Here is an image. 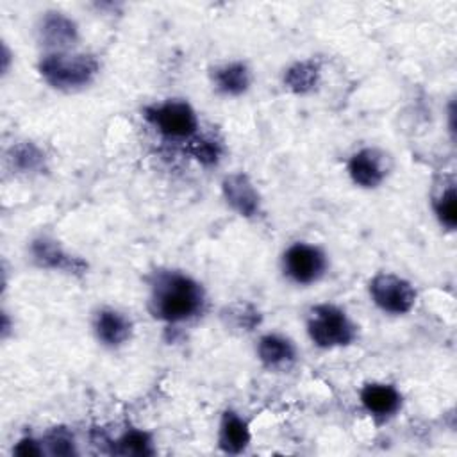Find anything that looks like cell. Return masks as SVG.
I'll use <instances>...</instances> for the list:
<instances>
[{
  "label": "cell",
  "mask_w": 457,
  "mask_h": 457,
  "mask_svg": "<svg viewBox=\"0 0 457 457\" xmlns=\"http://www.w3.org/2000/svg\"><path fill=\"white\" fill-rule=\"evenodd\" d=\"M12 452H14L16 455H21V457H37V455L45 453L43 445H39V443H37L36 439H32V437H23V439H20Z\"/></svg>",
  "instance_id": "cell-23"
},
{
  "label": "cell",
  "mask_w": 457,
  "mask_h": 457,
  "mask_svg": "<svg viewBox=\"0 0 457 457\" xmlns=\"http://www.w3.org/2000/svg\"><path fill=\"white\" fill-rule=\"evenodd\" d=\"M223 318H227V323H232L236 328H241V330H253L261 323L259 311L246 302L230 303L223 311Z\"/></svg>",
  "instance_id": "cell-20"
},
{
  "label": "cell",
  "mask_w": 457,
  "mask_h": 457,
  "mask_svg": "<svg viewBox=\"0 0 457 457\" xmlns=\"http://www.w3.org/2000/svg\"><path fill=\"white\" fill-rule=\"evenodd\" d=\"M98 61L89 54L48 52L41 57L37 70L46 84L61 91H75L93 82L98 73Z\"/></svg>",
  "instance_id": "cell-2"
},
{
  "label": "cell",
  "mask_w": 457,
  "mask_h": 457,
  "mask_svg": "<svg viewBox=\"0 0 457 457\" xmlns=\"http://www.w3.org/2000/svg\"><path fill=\"white\" fill-rule=\"evenodd\" d=\"M41 41L52 48V52H68L79 37V29L71 18L62 12L50 11L41 18L39 25Z\"/></svg>",
  "instance_id": "cell-9"
},
{
  "label": "cell",
  "mask_w": 457,
  "mask_h": 457,
  "mask_svg": "<svg viewBox=\"0 0 457 457\" xmlns=\"http://www.w3.org/2000/svg\"><path fill=\"white\" fill-rule=\"evenodd\" d=\"M370 296L373 303L389 314H407L416 303L412 284L395 273H378L370 280Z\"/></svg>",
  "instance_id": "cell-6"
},
{
  "label": "cell",
  "mask_w": 457,
  "mask_h": 457,
  "mask_svg": "<svg viewBox=\"0 0 457 457\" xmlns=\"http://www.w3.org/2000/svg\"><path fill=\"white\" fill-rule=\"evenodd\" d=\"M432 207L441 225L453 230L457 225V195L453 177H443V184L432 195Z\"/></svg>",
  "instance_id": "cell-16"
},
{
  "label": "cell",
  "mask_w": 457,
  "mask_h": 457,
  "mask_svg": "<svg viewBox=\"0 0 457 457\" xmlns=\"http://www.w3.org/2000/svg\"><path fill=\"white\" fill-rule=\"evenodd\" d=\"M391 171V157L378 148H362L348 161V175L359 187H378Z\"/></svg>",
  "instance_id": "cell-7"
},
{
  "label": "cell",
  "mask_w": 457,
  "mask_h": 457,
  "mask_svg": "<svg viewBox=\"0 0 457 457\" xmlns=\"http://www.w3.org/2000/svg\"><path fill=\"white\" fill-rule=\"evenodd\" d=\"M95 334L98 341L109 348H118L130 339L132 323L130 320L111 307H104L95 316Z\"/></svg>",
  "instance_id": "cell-10"
},
{
  "label": "cell",
  "mask_w": 457,
  "mask_h": 457,
  "mask_svg": "<svg viewBox=\"0 0 457 457\" xmlns=\"http://www.w3.org/2000/svg\"><path fill=\"white\" fill-rule=\"evenodd\" d=\"M221 191H223V198L227 200V204L237 214H241L245 218H252V216L259 214L261 198H259L255 186L248 179V175H245L241 171L227 175L221 182Z\"/></svg>",
  "instance_id": "cell-8"
},
{
  "label": "cell",
  "mask_w": 457,
  "mask_h": 457,
  "mask_svg": "<svg viewBox=\"0 0 457 457\" xmlns=\"http://www.w3.org/2000/svg\"><path fill=\"white\" fill-rule=\"evenodd\" d=\"M114 453L120 455H152L154 453V443L148 432L145 430H127L114 445Z\"/></svg>",
  "instance_id": "cell-18"
},
{
  "label": "cell",
  "mask_w": 457,
  "mask_h": 457,
  "mask_svg": "<svg viewBox=\"0 0 457 457\" xmlns=\"http://www.w3.org/2000/svg\"><path fill=\"white\" fill-rule=\"evenodd\" d=\"M211 80L216 91L227 96H239L246 93L252 84L250 68L241 61H232L216 66L211 71Z\"/></svg>",
  "instance_id": "cell-14"
},
{
  "label": "cell",
  "mask_w": 457,
  "mask_h": 457,
  "mask_svg": "<svg viewBox=\"0 0 457 457\" xmlns=\"http://www.w3.org/2000/svg\"><path fill=\"white\" fill-rule=\"evenodd\" d=\"M257 357L271 371H286L296 361V348L291 339L280 334H266L257 343Z\"/></svg>",
  "instance_id": "cell-11"
},
{
  "label": "cell",
  "mask_w": 457,
  "mask_h": 457,
  "mask_svg": "<svg viewBox=\"0 0 457 457\" xmlns=\"http://www.w3.org/2000/svg\"><path fill=\"white\" fill-rule=\"evenodd\" d=\"M284 275L300 286L318 282L327 271V255L309 243H293L282 255Z\"/></svg>",
  "instance_id": "cell-5"
},
{
  "label": "cell",
  "mask_w": 457,
  "mask_h": 457,
  "mask_svg": "<svg viewBox=\"0 0 457 457\" xmlns=\"http://www.w3.org/2000/svg\"><path fill=\"white\" fill-rule=\"evenodd\" d=\"M145 118L166 137L191 139L198 130L195 109L184 100H166L145 109Z\"/></svg>",
  "instance_id": "cell-4"
},
{
  "label": "cell",
  "mask_w": 457,
  "mask_h": 457,
  "mask_svg": "<svg viewBox=\"0 0 457 457\" xmlns=\"http://www.w3.org/2000/svg\"><path fill=\"white\" fill-rule=\"evenodd\" d=\"M307 334L320 348L348 346L357 337V327L348 314L334 303H318L307 316Z\"/></svg>",
  "instance_id": "cell-3"
},
{
  "label": "cell",
  "mask_w": 457,
  "mask_h": 457,
  "mask_svg": "<svg viewBox=\"0 0 457 457\" xmlns=\"http://www.w3.org/2000/svg\"><path fill=\"white\" fill-rule=\"evenodd\" d=\"M43 443L46 446V453H50V455H73L75 453L73 436L62 427L50 430L45 436Z\"/></svg>",
  "instance_id": "cell-22"
},
{
  "label": "cell",
  "mask_w": 457,
  "mask_h": 457,
  "mask_svg": "<svg viewBox=\"0 0 457 457\" xmlns=\"http://www.w3.org/2000/svg\"><path fill=\"white\" fill-rule=\"evenodd\" d=\"M361 403L371 416L386 420L400 409L402 395L391 384L371 382L361 389Z\"/></svg>",
  "instance_id": "cell-12"
},
{
  "label": "cell",
  "mask_w": 457,
  "mask_h": 457,
  "mask_svg": "<svg viewBox=\"0 0 457 457\" xmlns=\"http://www.w3.org/2000/svg\"><path fill=\"white\" fill-rule=\"evenodd\" d=\"M320 80V66L314 61H298L284 73V84L296 95L309 93Z\"/></svg>",
  "instance_id": "cell-17"
},
{
  "label": "cell",
  "mask_w": 457,
  "mask_h": 457,
  "mask_svg": "<svg viewBox=\"0 0 457 457\" xmlns=\"http://www.w3.org/2000/svg\"><path fill=\"white\" fill-rule=\"evenodd\" d=\"M205 305L202 284L180 271H157L150 284L148 307L154 318L180 323L198 316Z\"/></svg>",
  "instance_id": "cell-1"
},
{
  "label": "cell",
  "mask_w": 457,
  "mask_h": 457,
  "mask_svg": "<svg viewBox=\"0 0 457 457\" xmlns=\"http://www.w3.org/2000/svg\"><path fill=\"white\" fill-rule=\"evenodd\" d=\"M187 152L202 164L211 166L216 164L220 161L221 155V145L209 137V136H193L191 141L187 143Z\"/></svg>",
  "instance_id": "cell-21"
},
{
  "label": "cell",
  "mask_w": 457,
  "mask_h": 457,
  "mask_svg": "<svg viewBox=\"0 0 457 457\" xmlns=\"http://www.w3.org/2000/svg\"><path fill=\"white\" fill-rule=\"evenodd\" d=\"M9 161H11L12 168H16L23 173H29V171H36L43 166L45 155L34 143L23 141V143H18L11 148Z\"/></svg>",
  "instance_id": "cell-19"
},
{
  "label": "cell",
  "mask_w": 457,
  "mask_h": 457,
  "mask_svg": "<svg viewBox=\"0 0 457 457\" xmlns=\"http://www.w3.org/2000/svg\"><path fill=\"white\" fill-rule=\"evenodd\" d=\"M32 259L41 268L50 270H66V271H80L84 262L62 250V246L50 237H37L30 245Z\"/></svg>",
  "instance_id": "cell-13"
},
{
  "label": "cell",
  "mask_w": 457,
  "mask_h": 457,
  "mask_svg": "<svg viewBox=\"0 0 457 457\" xmlns=\"http://www.w3.org/2000/svg\"><path fill=\"white\" fill-rule=\"evenodd\" d=\"M248 423L234 411H227L220 421L218 445L227 453H241L250 443Z\"/></svg>",
  "instance_id": "cell-15"
}]
</instances>
